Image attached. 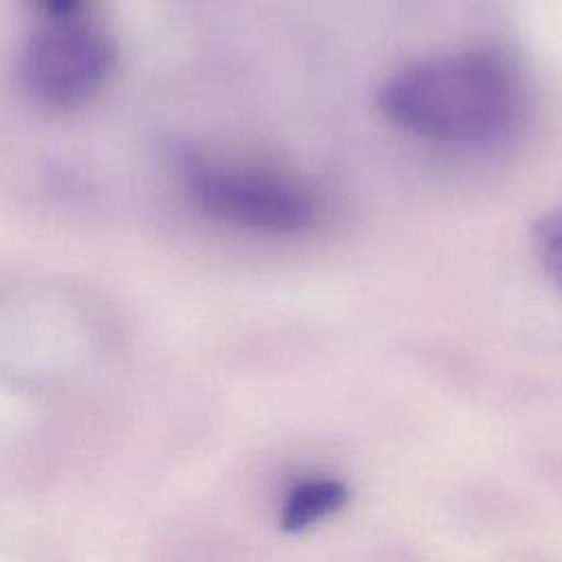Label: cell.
Wrapping results in <instances>:
<instances>
[{
	"label": "cell",
	"mask_w": 562,
	"mask_h": 562,
	"mask_svg": "<svg viewBox=\"0 0 562 562\" xmlns=\"http://www.w3.org/2000/svg\"><path fill=\"white\" fill-rule=\"evenodd\" d=\"M531 241L538 261L562 290V206H555L538 217L531 231Z\"/></svg>",
	"instance_id": "obj_5"
},
{
	"label": "cell",
	"mask_w": 562,
	"mask_h": 562,
	"mask_svg": "<svg viewBox=\"0 0 562 562\" xmlns=\"http://www.w3.org/2000/svg\"><path fill=\"white\" fill-rule=\"evenodd\" d=\"M349 501V487L338 479H310L296 483L279 514V525L288 533H299L338 514Z\"/></svg>",
	"instance_id": "obj_4"
},
{
	"label": "cell",
	"mask_w": 562,
	"mask_h": 562,
	"mask_svg": "<svg viewBox=\"0 0 562 562\" xmlns=\"http://www.w3.org/2000/svg\"><path fill=\"white\" fill-rule=\"evenodd\" d=\"M182 180L202 213L231 226L290 235L310 228L318 215L314 195L274 171L189 154Z\"/></svg>",
	"instance_id": "obj_2"
},
{
	"label": "cell",
	"mask_w": 562,
	"mask_h": 562,
	"mask_svg": "<svg viewBox=\"0 0 562 562\" xmlns=\"http://www.w3.org/2000/svg\"><path fill=\"white\" fill-rule=\"evenodd\" d=\"M380 112L397 127L441 145L479 147L514 127L520 92L512 66L490 50L411 61L378 88Z\"/></svg>",
	"instance_id": "obj_1"
},
{
	"label": "cell",
	"mask_w": 562,
	"mask_h": 562,
	"mask_svg": "<svg viewBox=\"0 0 562 562\" xmlns=\"http://www.w3.org/2000/svg\"><path fill=\"white\" fill-rule=\"evenodd\" d=\"M31 4L40 9L48 22H70L83 18L90 0H31Z\"/></svg>",
	"instance_id": "obj_6"
},
{
	"label": "cell",
	"mask_w": 562,
	"mask_h": 562,
	"mask_svg": "<svg viewBox=\"0 0 562 562\" xmlns=\"http://www.w3.org/2000/svg\"><path fill=\"white\" fill-rule=\"evenodd\" d=\"M116 66V46L83 20L48 22L35 31L18 61L22 90L40 105L68 110L90 101Z\"/></svg>",
	"instance_id": "obj_3"
}]
</instances>
